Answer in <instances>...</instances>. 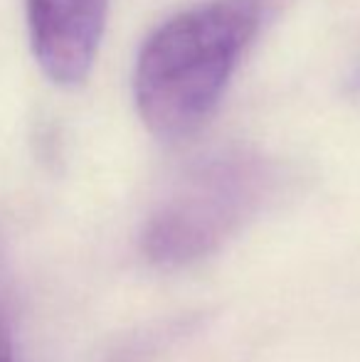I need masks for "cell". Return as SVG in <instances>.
I'll use <instances>...</instances> for the list:
<instances>
[{"mask_svg":"<svg viewBox=\"0 0 360 362\" xmlns=\"http://www.w3.org/2000/svg\"><path fill=\"white\" fill-rule=\"evenodd\" d=\"M260 18L262 0H207L146 40L134 96L144 124L158 139H185L210 119Z\"/></svg>","mask_w":360,"mask_h":362,"instance_id":"obj_1","label":"cell"},{"mask_svg":"<svg viewBox=\"0 0 360 362\" xmlns=\"http://www.w3.org/2000/svg\"><path fill=\"white\" fill-rule=\"evenodd\" d=\"M269 173L250 153H222L192 168L144 229V252L161 267L210 257L265 200Z\"/></svg>","mask_w":360,"mask_h":362,"instance_id":"obj_2","label":"cell"},{"mask_svg":"<svg viewBox=\"0 0 360 362\" xmlns=\"http://www.w3.org/2000/svg\"><path fill=\"white\" fill-rule=\"evenodd\" d=\"M109 0H25L30 47L57 86H79L94 67Z\"/></svg>","mask_w":360,"mask_h":362,"instance_id":"obj_3","label":"cell"},{"mask_svg":"<svg viewBox=\"0 0 360 362\" xmlns=\"http://www.w3.org/2000/svg\"><path fill=\"white\" fill-rule=\"evenodd\" d=\"M0 362H20L18 343H15L13 296H10V276L3 247H0Z\"/></svg>","mask_w":360,"mask_h":362,"instance_id":"obj_4","label":"cell"},{"mask_svg":"<svg viewBox=\"0 0 360 362\" xmlns=\"http://www.w3.org/2000/svg\"><path fill=\"white\" fill-rule=\"evenodd\" d=\"M351 89H353V91H358V94H360V64L356 67V72H353V76H351Z\"/></svg>","mask_w":360,"mask_h":362,"instance_id":"obj_5","label":"cell"}]
</instances>
